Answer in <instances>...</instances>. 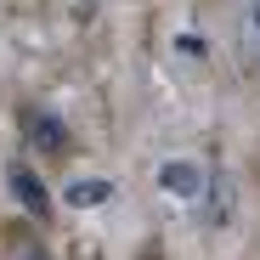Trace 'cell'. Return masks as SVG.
Segmentation results:
<instances>
[{
  "instance_id": "obj_7",
  "label": "cell",
  "mask_w": 260,
  "mask_h": 260,
  "mask_svg": "<svg viewBox=\"0 0 260 260\" xmlns=\"http://www.w3.org/2000/svg\"><path fill=\"white\" fill-rule=\"evenodd\" d=\"M136 260H164V249H158V243H142V254H136Z\"/></svg>"
},
{
  "instance_id": "obj_1",
  "label": "cell",
  "mask_w": 260,
  "mask_h": 260,
  "mask_svg": "<svg viewBox=\"0 0 260 260\" xmlns=\"http://www.w3.org/2000/svg\"><path fill=\"white\" fill-rule=\"evenodd\" d=\"M23 136L40 147V153H68L74 147V136H68V130H62V119H51V113H40V108H23Z\"/></svg>"
},
{
  "instance_id": "obj_2",
  "label": "cell",
  "mask_w": 260,
  "mask_h": 260,
  "mask_svg": "<svg viewBox=\"0 0 260 260\" xmlns=\"http://www.w3.org/2000/svg\"><path fill=\"white\" fill-rule=\"evenodd\" d=\"M6 181H12L17 204H23V209L34 215V221H46V215H51V192L34 181V170H28V164H12V170H6Z\"/></svg>"
},
{
  "instance_id": "obj_3",
  "label": "cell",
  "mask_w": 260,
  "mask_h": 260,
  "mask_svg": "<svg viewBox=\"0 0 260 260\" xmlns=\"http://www.w3.org/2000/svg\"><path fill=\"white\" fill-rule=\"evenodd\" d=\"M158 181H164V192H181V198H192V192H198L209 176H204V164H192V158H170Z\"/></svg>"
},
{
  "instance_id": "obj_6",
  "label": "cell",
  "mask_w": 260,
  "mask_h": 260,
  "mask_svg": "<svg viewBox=\"0 0 260 260\" xmlns=\"http://www.w3.org/2000/svg\"><path fill=\"white\" fill-rule=\"evenodd\" d=\"M96 198H108L102 181H74V187H68V204H96Z\"/></svg>"
},
{
  "instance_id": "obj_4",
  "label": "cell",
  "mask_w": 260,
  "mask_h": 260,
  "mask_svg": "<svg viewBox=\"0 0 260 260\" xmlns=\"http://www.w3.org/2000/svg\"><path fill=\"white\" fill-rule=\"evenodd\" d=\"M6 260H51V249L40 243L34 226H6Z\"/></svg>"
},
{
  "instance_id": "obj_5",
  "label": "cell",
  "mask_w": 260,
  "mask_h": 260,
  "mask_svg": "<svg viewBox=\"0 0 260 260\" xmlns=\"http://www.w3.org/2000/svg\"><path fill=\"white\" fill-rule=\"evenodd\" d=\"M243 51H249V62H260V0H254L249 17H243Z\"/></svg>"
}]
</instances>
